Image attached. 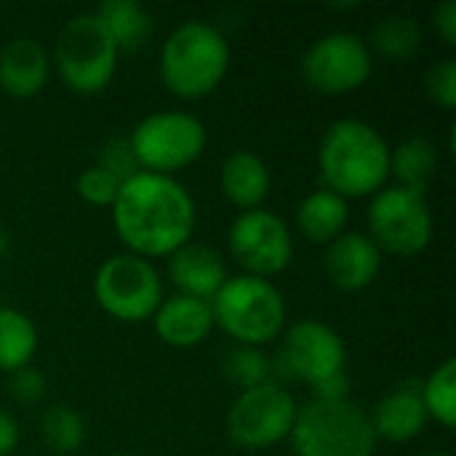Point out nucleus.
<instances>
[{
    "label": "nucleus",
    "instance_id": "obj_1",
    "mask_svg": "<svg viewBox=\"0 0 456 456\" xmlns=\"http://www.w3.org/2000/svg\"><path fill=\"white\" fill-rule=\"evenodd\" d=\"M112 208V227L128 254L142 259L171 256L192 240L195 200L176 176L139 171L120 184Z\"/></svg>",
    "mask_w": 456,
    "mask_h": 456
},
{
    "label": "nucleus",
    "instance_id": "obj_2",
    "mask_svg": "<svg viewBox=\"0 0 456 456\" xmlns=\"http://www.w3.org/2000/svg\"><path fill=\"white\" fill-rule=\"evenodd\" d=\"M318 171L323 187L339 198H371L390 179V144L371 123L339 118L321 136Z\"/></svg>",
    "mask_w": 456,
    "mask_h": 456
},
{
    "label": "nucleus",
    "instance_id": "obj_3",
    "mask_svg": "<svg viewBox=\"0 0 456 456\" xmlns=\"http://www.w3.org/2000/svg\"><path fill=\"white\" fill-rule=\"evenodd\" d=\"M230 59V43L219 27L187 19L163 40L160 80L179 99H203L222 86Z\"/></svg>",
    "mask_w": 456,
    "mask_h": 456
},
{
    "label": "nucleus",
    "instance_id": "obj_4",
    "mask_svg": "<svg viewBox=\"0 0 456 456\" xmlns=\"http://www.w3.org/2000/svg\"><path fill=\"white\" fill-rule=\"evenodd\" d=\"M278 371L313 387V398H350L347 347L337 329L318 318H305L283 329Z\"/></svg>",
    "mask_w": 456,
    "mask_h": 456
},
{
    "label": "nucleus",
    "instance_id": "obj_5",
    "mask_svg": "<svg viewBox=\"0 0 456 456\" xmlns=\"http://www.w3.org/2000/svg\"><path fill=\"white\" fill-rule=\"evenodd\" d=\"M289 438L297 456H374L379 444L369 411L353 398L307 401Z\"/></svg>",
    "mask_w": 456,
    "mask_h": 456
},
{
    "label": "nucleus",
    "instance_id": "obj_6",
    "mask_svg": "<svg viewBox=\"0 0 456 456\" xmlns=\"http://www.w3.org/2000/svg\"><path fill=\"white\" fill-rule=\"evenodd\" d=\"M214 329L246 347H265L286 329V299L273 281L232 275L211 299Z\"/></svg>",
    "mask_w": 456,
    "mask_h": 456
},
{
    "label": "nucleus",
    "instance_id": "obj_7",
    "mask_svg": "<svg viewBox=\"0 0 456 456\" xmlns=\"http://www.w3.org/2000/svg\"><path fill=\"white\" fill-rule=\"evenodd\" d=\"M118 48L94 11L72 16L53 45V67L67 91L77 96L102 94L118 67Z\"/></svg>",
    "mask_w": 456,
    "mask_h": 456
},
{
    "label": "nucleus",
    "instance_id": "obj_8",
    "mask_svg": "<svg viewBox=\"0 0 456 456\" xmlns=\"http://www.w3.org/2000/svg\"><path fill=\"white\" fill-rule=\"evenodd\" d=\"M206 126L184 110H163L139 120L128 136V147L139 171L174 176L206 152Z\"/></svg>",
    "mask_w": 456,
    "mask_h": 456
},
{
    "label": "nucleus",
    "instance_id": "obj_9",
    "mask_svg": "<svg viewBox=\"0 0 456 456\" xmlns=\"http://www.w3.org/2000/svg\"><path fill=\"white\" fill-rule=\"evenodd\" d=\"M94 297L110 318L120 323H144L152 321L163 302V281L150 259L123 251L99 265Z\"/></svg>",
    "mask_w": 456,
    "mask_h": 456
},
{
    "label": "nucleus",
    "instance_id": "obj_10",
    "mask_svg": "<svg viewBox=\"0 0 456 456\" xmlns=\"http://www.w3.org/2000/svg\"><path fill=\"white\" fill-rule=\"evenodd\" d=\"M369 238L382 254L393 256H417L433 240V211L422 192L385 184L371 195L369 211Z\"/></svg>",
    "mask_w": 456,
    "mask_h": 456
},
{
    "label": "nucleus",
    "instance_id": "obj_11",
    "mask_svg": "<svg viewBox=\"0 0 456 456\" xmlns=\"http://www.w3.org/2000/svg\"><path fill=\"white\" fill-rule=\"evenodd\" d=\"M297 411L294 395L275 379L240 390L227 411V438L243 452H267L291 436Z\"/></svg>",
    "mask_w": 456,
    "mask_h": 456
},
{
    "label": "nucleus",
    "instance_id": "obj_12",
    "mask_svg": "<svg viewBox=\"0 0 456 456\" xmlns=\"http://www.w3.org/2000/svg\"><path fill=\"white\" fill-rule=\"evenodd\" d=\"M374 72V53L355 32L321 35L302 56L305 83L323 96H347L361 91Z\"/></svg>",
    "mask_w": 456,
    "mask_h": 456
},
{
    "label": "nucleus",
    "instance_id": "obj_13",
    "mask_svg": "<svg viewBox=\"0 0 456 456\" xmlns=\"http://www.w3.org/2000/svg\"><path fill=\"white\" fill-rule=\"evenodd\" d=\"M227 251L243 267V275L275 278L294 259V235L283 216L270 208L240 211L227 232Z\"/></svg>",
    "mask_w": 456,
    "mask_h": 456
},
{
    "label": "nucleus",
    "instance_id": "obj_14",
    "mask_svg": "<svg viewBox=\"0 0 456 456\" xmlns=\"http://www.w3.org/2000/svg\"><path fill=\"white\" fill-rule=\"evenodd\" d=\"M382 256L385 254L377 248V243L366 232L347 230L326 246L323 270L331 286H337L339 291L355 294V291L369 289L379 278Z\"/></svg>",
    "mask_w": 456,
    "mask_h": 456
},
{
    "label": "nucleus",
    "instance_id": "obj_15",
    "mask_svg": "<svg viewBox=\"0 0 456 456\" xmlns=\"http://www.w3.org/2000/svg\"><path fill=\"white\" fill-rule=\"evenodd\" d=\"M371 428L377 441L390 444H409L419 438L430 422L428 409L422 403L419 382H406L393 387L387 395L377 401V406L369 411Z\"/></svg>",
    "mask_w": 456,
    "mask_h": 456
},
{
    "label": "nucleus",
    "instance_id": "obj_16",
    "mask_svg": "<svg viewBox=\"0 0 456 456\" xmlns=\"http://www.w3.org/2000/svg\"><path fill=\"white\" fill-rule=\"evenodd\" d=\"M227 278L222 254L206 243L190 240L168 256V281L182 297L211 302Z\"/></svg>",
    "mask_w": 456,
    "mask_h": 456
},
{
    "label": "nucleus",
    "instance_id": "obj_17",
    "mask_svg": "<svg viewBox=\"0 0 456 456\" xmlns=\"http://www.w3.org/2000/svg\"><path fill=\"white\" fill-rule=\"evenodd\" d=\"M152 329L163 345L174 350H192L203 345L214 331L211 302L182 297V294L163 297L160 307L152 315Z\"/></svg>",
    "mask_w": 456,
    "mask_h": 456
},
{
    "label": "nucleus",
    "instance_id": "obj_18",
    "mask_svg": "<svg viewBox=\"0 0 456 456\" xmlns=\"http://www.w3.org/2000/svg\"><path fill=\"white\" fill-rule=\"evenodd\" d=\"M51 56L35 37H13L0 48V91L13 99H29L45 88Z\"/></svg>",
    "mask_w": 456,
    "mask_h": 456
},
{
    "label": "nucleus",
    "instance_id": "obj_19",
    "mask_svg": "<svg viewBox=\"0 0 456 456\" xmlns=\"http://www.w3.org/2000/svg\"><path fill=\"white\" fill-rule=\"evenodd\" d=\"M219 187L230 206H235L238 211H254L262 208V203L267 200L273 174L262 155L251 150H235L222 163Z\"/></svg>",
    "mask_w": 456,
    "mask_h": 456
},
{
    "label": "nucleus",
    "instance_id": "obj_20",
    "mask_svg": "<svg viewBox=\"0 0 456 456\" xmlns=\"http://www.w3.org/2000/svg\"><path fill=\"white\" fill-rule=\"evenodd\" d=\"M350 206L337 192L321 187L305 195L297 206V230L305 240L315 246H329L342 232H347Z\"/></svg>",
    "mask_w": 456,
    "mask_h": 456
},
{
    "label": "nucleus",
    "instance_id": "obj_21",
    "mask_svg": "<svg viewBox=\"0 0 456 456\" xmlns=\"http://www.w3.org/2000/svg\"><path fill=\"white\" fill-rule=\"evenodd\" d=\"M112 37L118 53L139 51L152 35V13L136 0H104L94 11Z\"/></svg>",
    "mask_w": 456,
    "mask_h": 456
},
{
    "label": "nucleus",
    "instance_id": "obj_22",
    "mask_svg": "<svg viewBox=\"0 0 456 456\" xmlns=\"http://www.w3.org/2000/svg\"><path fill=\"white\" fill-rule=\"evenodd\" d=\"M438 150L425 136H409L395 150H390V176L398 187L428 192L438 174Z\"/></svg>",
    "mask_w": 456,
    "mask_h": 456
},
{
    "label": "nucleus",
    "instance_id": "obj_23",
    "mask_svg": "<svg viewBox=\"0 0 456 456\" xmlns=\"http://www.w3.org/2000/svg\"><path fill=\"white\" fill-rule=\"evenodd\" d=\"M37 353V329L29 315L0 307V371L13 374L32 363Z\"/></svg>",
    "mask_w": 456,
    "mask_h": 456
},
{
    "label": "nucleus",
    "instance_id": "obj_24",
    "mask_svg": "<svg viewBox=\"0 0 456 456\" xmlns=\"http://www.w3.org/2000/svg\"><path fill=\"white\" fill-rule=\"evenodd\" d=\"M366 45L390 61H409L422 51V27L406 13H390L377 21Z\"/></svg>",
    "mask_w": 456,
    "mask_h": 456
},
{
    "label": "nucleus",
    "instance_id": "obj_25",
    "mask_svg": "<svg viewBox=\"0 0 456 456\" xmlns=\"http://www.w3.org/2000/svg\"><path fill=\"white\" fill-rule=\"evenodd\" d=\"M422 403L428 409V417L436 419L441 428L454 430L456 425V361L446 358L438 363L425 382H419Z\"/></svg>",
    "mask_w": 456,
    "mask_h": 456
},
{
    "label": "nucleus",
    "instance_id": "obj_26",
    "mask_svg": "<svg viewBox=\"0 0 456 456\" xmlns=\"http://www.w3.org/2000/svg\"><path fill=\"white\" fill-rule=\"evenodd\" d=\"M40 438L45 449L56 456H75L86 444V422L75 409L64 403L48 406L40 417Z\"/></svg>",
    "mask_w": 456,
    "mask_h": 456
},
{
    "label": "nucleus",
    "instance_id": "obj_27",
    "mask_svg": "<svg viewBox=\"0 0 456 456\" xmlns=\"http://www.w3.org/2000/svg\"><path fill=\"white\" fill-rule=\"evenodd\" d=\"M222 369H224V377L238 390H248V387L273 382V371H275L273 361L262 353V347H246V345L232 347L224 358Z\"/></svg>",
    "mask_w": 456,
    "mask_h": 456
},
{
    "label": "nucleus",
    "instance_id": "obj_28",
    "mask_svg": "<svg viewBox=\"0 0 456 456\" xmlns=\"http://www.w3.org/2000/svg\"><path fill=\"white\" fill-rule=\"evenodd\" d=\"M75 190H77L83 203L96 206V208H110L115 203L118 192H120V182L110 171H104L102 166L94 163V166H86L80 171V176L75 182Z\"/></svg>",
    "mask_w": 456,
    "mask_h": 456
},
{
    "label": "nucleus",
    "instance_id": "obj_29",
    "mask_svg": "<svg viewBox=\"0 0 456 456\" xmlns=\"http://www.w3.org/2000/svg\"><path fill=\"white\" fill-rule=\"evenodd\" d=\"M425 94L428 99L444 110V112H454L456 110V61L454 59H444L438 64H433L425 75Z\"/></svg>",
    "mask_w": 456,
    "mask_h": 456
},
{
    "label": "nucleus",
    "instance_id": "obj_30",
    "mask_svg": "<svg viewBox=\"0 0 456 456\" xmlns=\"http://www.w3.org/2000/svg\"><path fill=\"white\" fill-rule=\"evenodd\" d=\"M8 393L16 403L21 406H35L45 398L48 393V382L43 377V371H37L32 363L8 374Z\"/></svg>",
    "mask_w": 456,
    "mask_h": 456
},
{
    "label": "nucleus",
    "instance_id": "obj_31",
    "mask_svg": "<svg viewBox=\"0 0 456 456\" xmlns=\"http://www.w3.org/2000/svg\"><path fill=\"white\" fill-rule=\"evenodd\" d=\"M96 166H102L104 171H110L120 184L126 179H131L134 174H139L136 158H134V152L128 147V139H112V142H107L104 150H102V155H99V163Z\"/></svg>",
    "mask_w": 456,
    "mask_h": 456
},
{
    "label": "nucleus",
    "instance_id": "obj_32",
    "mask_svg": "<svg viewBox=\"0 0 456 456\" xmlns=\"http://www.w3.org/2000/svg\"><path fill=\"white\" fill-rule=\"evenodd\" d=\"M433 27H436V35L449 45H456V0H444L441 5H436L433 11Z\"/></svg>",
    "mask_w": 456,
    "mask_h": 456
},
{
    "label": "nucleus",
    "instance_id": "obj_33",
    "mask_svg": "<svg viewBox=\"0 0 456 456\" xmlns=\"http://www.w3.org/2000/svg\"><path fill=\"white\" fill-rule=\"evenodd\" d=\"M19 422L8 409H0V456H11L19 446Z\"/></svg>",
    "mask_w": 456,
    "mask_h": 456
},
{
    "label": "nucleus",
    "instance_id": "obj_34",
    "mask_svg": "<svg viewBox=\"0 0 456 456\" xmlns=\"http://www.w3.org/2000/svg\"><path fill=\"white\" fill-rule=\"evenodd\" d=\"M8 243H11V235H8V230H3V227H0V256L5 254Z\"/></svg>",
    "mask_w": 456,
    "mask_h": 456
},
{
    "label": "nucleus",
    "instance_id": "obj_35",
    "mask_svg": "<svg viewBox=\"0 0 456 456\" xmlns=\"http://www.w3.org/2000/svg\"><path fill=\"white\" fill-rule=\"evenodd\" d=\"M419 456H446V454H441V452H428V454H419Z\"/></svg>",
    "mask_w": 456,
    "mask_h": 456
},
{
    "label": "nucleus",
    "instance_id": "obj_36",
    "mask_svg": "<svg viewBox=\"0 0 456 456\" xmlns=\"http://www.w3.org/2000/svg\"><path fill=\"white\" fill-rule=\"evenodd\" d=\"M112 456H134V454H112Z\"/></svg>",
    "mask_w": 456,
    "mask_h": 456
}]
</instances>
